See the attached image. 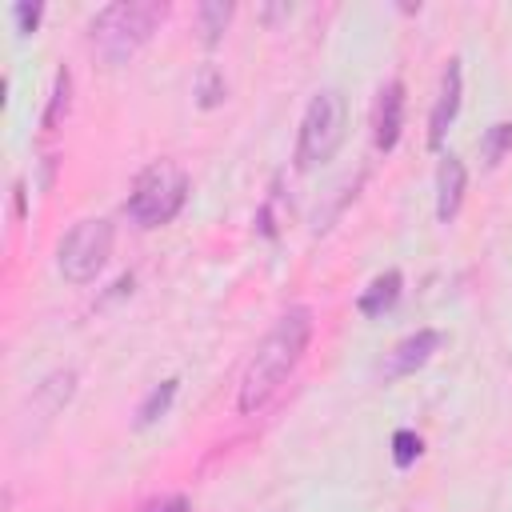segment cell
<instances>
[{
    "instance_id": "cell-10",
    "label": "cell",
    "mask_w": 512,
    "mask_h": 512,
    "mask_svg": "<svg viewBox=\"0 0 512 512\" xmlns=\"http://www.w3.org/2000/svg\"><path fill=\"white\" fill-rule=\"evenodd\" d=\"M72 392H76V372H72V368H60V372L44 376V380L36 384V396H32L40 420H52V416L72 400Z\"/></svg>"
},
{
    "instance_id": "cell-18",
    "label": "cell",
    "mask_w": 512,
    "mask_h": 512,
    "mask_svg": "<svg viewBox=\"0 0 512 512\" xmlns=\"http://www.w3.org/2000/svg\"><path fill=\"white\" fill-rule=\"evenodd\" d=\"M40 16H44V4H36V0L12 4V20H16V32H20V36H32L36 24H40Z\"/></svg>"
},
{
    "instance_id": "cell-2",
    "label": "cell",
    "mask_w": 512,
    "mask_h": 512,
    "mask_svg": "<svg viewBox=\"0 0 512 512\" xmlns=\"http://www.w3.org/2000/svg\"><path fill=\"white\" fill-rule=\"evenodd\" d=\"M164 12H168V4H156V0H116L96 12L88 40L104 64H128L152 40Z\"/></svg>"
},
{
    "instance_id": "cell-8",
    "label": "cell",
    "mask_w": 512,
    "mask_h": 512,
    "mask_svg": "<svg viewBox=\"0 0 512 512\" xmlns=\"http://www.w3.org/2000/svg\"><path fill=\"white\" fill-rule=\"evenodd\" d=\"M440 332L436 328H416L412 336H404L392 352H388V360H384V376L388 380H396V376H408V372H416V368H424L428 360H432V352L440 348Z\"/></svg>"
},
{
    "instance_id": "cell-4",
    "label": "cell",
    "mask_w": 512,
    "mask_h": 512,
    "mask_svg": "<svg viewBox=\"0 0 512 512\" xmlns=\"http://www.w3.org/2000/svg\"><path fill=\"white\" fill-rule=\"evenodd\" d=\"M344 116H348V104L336 88H320L308 100L300 132H296V168L300 172H312L316 164L336 156V148L344 140Z\"/></svg>"
},
{
    "instance_id": "cell-13",
    "label": "cell",
    "mask_w": 512,
    "mask_h": 512,
    "mask_svg": "<svg viewBox=\"0 0 512 512\" xmlns=\"http://www.w3.org/2000/svg\"><path fill=\"white\" fill-rule=\"evenodd\" d=\"M196 16H200V36H204V44H216L220 32H224L228 20H232V4H224V0H204Z\"/></svg>"
},
{
    "instance_id": "cell-7",
    "label": "cell",
    "mask_w": 512,
    "mask_h": 512,
    "mask_svg": "<svg viewBox=\"0 0 512 512\" xmlns=\"http://www.w3.org/2000/svg\"><path fill=\"white\" fill-rule=\"evenodd\" d=\"M400 128H404V84L388 80L376 92V112H372V144H376V152H392L396 140H400Z\"/></svg>"
},
{
    "instance_id": "cell-12",
    "label": "cell",
    "mask_w": 512,
    "mask_h": 512,
    "mask_svg": "<svg viewBox=\"0 0 512 512\" xmlns=\"http://www.w3.org/2000/svg\"><path fill=\"white\" fill-rule=\"evenodd\" d=\"M176 388H180V380L172 376V380H164V384H156L144 400H140V408H136V428H148V424H156L168 408H172V400H176Z\"/></svg>"
},
{
    "instance_id": "cell-1",
    "label": "cell",
    "mask_w": 512,
    "mask_h": 512,
    "mask_svg": "<svg viewBox=\"0 0 512 512\" xmlns=\"http://www.w3.org/2000/svg\"><path fill=\"white\" fill-rule=\"evenodd\" d=\"M312 340V308L296 304L288 312H280V320L268 328V336L260 340V348L252 352L244 380H240V412L256 416L280 388L284 380L296 372L304 348Z\"/></svg>"
},
{
    "instance_id": "cell-17",
    "label": "cell",
    "mask_w": 512,
    "mask_h": 512,
    "mask_svg": "<svg viewBox=\"0 0 512 512\" xmlns=\"http://www.w3.org/2000/svg\"><path fill=\"white\" fill-rule=\"evenodd\" d=\"M420 452H424V444H420V436H416L412 428L392 432V464H396V468H412Z\"/></svg>"
},
{
    "instance_id": "cell-9",
    "label": "cell",
    "mask_w": 512,
    "mask_h": 512,
    "mask_svg": "<svg viewBox=\"0 0 512 512\" xmlns=\"http://www.w3.org/2000/svg\"><path fill=\"white\" fill-rule=\"evenodd\" d=\"M464 188H468V172H464V160L460 156H440L436 164V220L440 224H452L460 204H464Z\"/></svg>"
},
{
    "instance_id": "cell-20",
    "label": "cell",
    "mask_w": 512,
    "mask_h": 512,
    "mask_svg": "<svg viewBox=\"0 0 512 512\" xmlns=\"http://www.w3.org/2000/svg\"><path fill=\"white\" fill-rule=\"evenodd\" d=\"M12 192H16V216H24V184L16 180V188H12Z\"/></svg>"
},
{
    "instance_id": "cell-6",
    "label": "cell",
    "mask_w": 512,
    "mask_h": 512,
    "mask_svg": "<svg viewBox=\"0 0 512 512\" xmlns=\"http://www.w3.org/2000/svg\"><path fill=\"white\" fill-rule=\"evenodd\" d=\"M460 92H464V76H460V60L452 56L444 64V76H440V92H436V104H432V116H428V148H440L456 112H460Z\"/></svg>"
},
{
    "instance_id": "cell-14",
    "label": "cell",
    "mask_w": 512,
    "mask_h": 512,
    "mask_svg": "<svg viewBox=\"0 0 512 512\" xmlns=\"http://www.w3.org/2000/svg\"><path fill=\"white\" fill-rule=\"evenodd\" d=\"M508 152H512V120H500V124H492V128L484 132V140H480V156H484L488 168H496Z\"/></svg>"
},
{
    "instance_id": "cell-15",
    "label": "cell",
    "mask_w": 512,
    "mask_h": 512,
    "mask_svg": "<svg viewBox=\"0 0 512 512\" xmlns=\"http://www.w3.org/2000/svg\"><path fill=\"white\" fill-rule=\"evenodd\" d=\"M68 96H72V76H68V68H60V72H56V84H52V96H48V108H44V116H40V124H44L48 132L64 120Z\"/></svg>"
},
{
    "instance_id": "cell-16",
    "label": "cell",
    "mask_w": 512,
    "mask_h": 512,
    "mask_svg": "<svg viewBox=\"0 0 512 512\" xmlns=\"http://www.w3.org/2000/svg\"><path fill=\"white\" fill-rule=\"evenodd\" d=\"M196 100H200V108H216L224 100V76H220L216 64H204L200 68V76H196Z\"/></svg>"
},
{
    "instance_id": "cell-5",
    "label": "cell",
    "mask_w": 512,
    "mask_h": 512,
    "mask_svg": "<svg viewBox=\"0 0 512 512\" xmlns=\"http://www.w3.org/2000/svg\"><path fill=\"white\" fill-rule=\"evenodd\" d=\"M112 240H116V228H112L108 220H100V216L76 220V224L64 232L60 248H56L60 276L72 280V284L96 280V272H100V268L108 264V256H112Z\"/></svg>"
},
{
    "instance_id": "cell-11",
    "label": "cell",
    "mask_w": 512,
    "mask_h": 512,
    "mask_svg": "<svg viewBox=\"0 0 512 512\" xmlns=\"http://www.w3.org/2000/svg\"><path fill=\"white\" fill-rule=\"evenodd\" d=\"M400 288H404V276L396 272V268H388V272H380L364 292H360V300H356V308H360V316H384L396 300H400Z\"/></svg>"
},
{
    "instance_id": "cell-3",
    "label": "cell",
    "mask_w": 512,
    "mask_h": 512,
    "mask_svg": "<svg viewBox=\"0 0 512 512\" xmlns=\"http://www.w3.org/2000/svg\"><path fill=\"white\" fill-rule=\"evenodd\" d=\"M184 200H188V172L176 160H156L132 180L124 212L140 228H160L184 208Z\"/></svg>"
},
{
    "instance_id": "cell-19",
    "label": "cell",
    "mask_w": 512,
    "mask_h": 512,
    "mask_svg": "<svg viewBox=\"0 0 512 512\" xmlns=\"http://www.w3.org/2000/svg\"><path fill=\"white\" fill-rule=\"evenodd\" d=\"M140 512H192V504H188V496H160V500H148Z\"/></svg>"
}]
</instances>
